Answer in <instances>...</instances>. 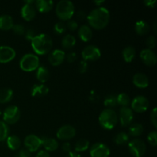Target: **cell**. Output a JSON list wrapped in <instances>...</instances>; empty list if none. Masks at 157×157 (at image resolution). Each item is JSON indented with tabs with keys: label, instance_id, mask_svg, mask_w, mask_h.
Segmentation results:
<instances>
[{
	"label": "cell",
	"instance_id": "obj_27",
	"mask_svg": "<svg viewBox=\"0 0 157 157\" xmlns=\"http://www.w3.org/2000/svg\"><path fill=\"white\" fill-rule=\"evenodd\" d=\"M13 90L9 87L0 89V104H7L13 98Z\"/></svg>",
	"mask_w": 157,
	"mask_h": 157
},
{
	"label": "cell",
	"instance_id": "obj_6",
	"mask_svg": "<svg viewBox=\"0 0 157 157\" xmlns=\"http://www.w3.org/2000/svg\"><path fill=\"white\" fill-rule=\"evenodd\" d=\"M21 117V112L17 106H8L2 113L3 121L8 125L15 124L19 121Z\"/></svg>",
	"mask_w": 157,
	"mask_h": 157
},
{
	"label": "cell",
	"instance_id": "obj_36",
	"mask_svg": "<svg viewBox=\"0 0 157 157\" xmlns=\"http://www.w3.org/2000/svg\"><path fill=\"white\" fill-rule=\"evenodd\" d=\"M53 30L55 33L57 34V35H62L67 30V26H66V24L64 21H58L54 25Z\"/></svg>",
	"mask_w": 157,
	"mask_h": 157
},
{
	"label": "cell",
	"instance_id": "obj_11",
	"mask_svg": "<svg viewBox=\"0 0 157 157\" xmlns=\"http://www.w3.org/2000/svg\"><path fill=\"white\" fill-rule=\"evenodd\" d=\"M134 117V113L129 107H121L119 111L118 120L120 121L121 125L124 127H127L132 124Z\"/></svg>",
	"mask_w": 157,
	"mask_h": 157
},
{
	"label": "cell",
	"instance_id": "obj_35",
	"mask_svg": "<svg viewBox=\"0 0 157 157\" xmlns=\"http://www.w3.org/2000/svg\"><path fill=\"white\" fill-rule=\"evenodd\" d=\"M104 104L107 108L112 109L117 106V101L116 94H109L104 98Z\"/></svg>",
	"mask_w": 157,
	"mask_h": 157
},
{
	"label": "cell",
	"instance_id": "obj_32",
	"mask_svg": "<svg viewBox=\"0 0 157 157\" xmlns=\"http://www.w3.org/2000/svg\"><path fill=\"white\" fill-rule=\"evenodd\" d=\"M90 147V142L87 139H80L76 142L75 145V152L81 153L88 150Z\"/></svg>",
	"mask_w": 157,
	"mask_h": 157
},
{
	"label": "cell",
	"instance_id": "obj_45",
	"mask_svg": "<svg viewBox=\"0 0 157 157\" xmlns=\"http://www.w3.org/2000/svg\"><path fill=\"white\" fill-rule=\"evenodd\" d=\"M100 100V97L96 92L91 91L90 94V97H89V101H91L92 103H98Z\"/></svg>",
	"mask_w": 157,
	"mask_h": 157
},
{
	"label": "cell",
	"instance_id": "obj_38",
	"mask_svg": "<svg viewBox=\"0 0 157 157\" xmlns=\"http://www.w3.org/2000/svg\"><path fill=\"white\" fill-rule=\"evenodd\" d=\"M146 45L147 46V48L153 50L156 45V38L154 35L148 37L146 40Z\"/></svg>",
	"mask_w": 157,
	"mask_h": 157
},
{
	"label": "cell",
	"instance_id": "obj_49",
	"mask_svg": "<svg viewBox=\"0 0 157 157\" xmlns=\"http://www.w3.org/2000/svg\"><path fill=\"white\" fill-rule=\"evenodd\" d=\"M144 5L149 8H154L156 4V0H145L144 2Z\"/></svg>",
	"mask_w": 157,
	"mask_h": 157
},
{
	"label": "cell",
	"instance_id": "obj_37",
	"mask_svg": "<svg viewBox=\"0 0 157 157\" xmlns=\"http://www.w3.org/2000/svg\"><path fill=\"white\" fill-rule=\"evenodd\" d=\"M147 141L149 144L153 147H156L157 145V132L156 130H153L149 133L147 135Z\"/></svg>",
	"mask_w": 157,
	"mask_h": 157
},
{
	"label": "cell",
	"instance_id": "obj_29",
	"mask_svg": "<svg viewBox=\"0 0 157 157\" xmlns=\"http://www.w3.org/2000/svg\"><path fill=\"white\" fill-rule=\"evenodd\" d=\"M75 44H76V38L74 35H70V34L64 35L61 40V46L63 48L66 50L71 49L72 48L75 47Z\"/></svg>",
	"mask_w": 157,
	"mask_h": 157
},
{
	"label": "cell",
	"instance_id": "obj_8",
	"mask_svg": "<svg viewBox=\"0 0 157 157\" xmlns=\"http://www.w3.org/2000/svg\"><path fill=\"white\" fill-rule=\"evenodd\" d=\"M130 108L133 112L136 113H144L149 109L150 102L145 96L138 95L135 97L130 102Z\"/></svg>",
	"mask_w": 157,
	"mask_h": 157
},
{
	"label": "cell",
	"instance_id": "obj_31",
	"mask_svg": "<svg viewBox=\"0 0 157 157\" xmlns=\"http://www.w3.org/2000/svg\"><path fill=\"white\" fill-rule=\"evenodd\" d=\"M113 140L117 145H125V144H128L129 141H130V136L126 132H120L114 136Z\"/></svg>",
	"mask_w": 157,
	"mask_h": 157
},
{
	"label": "cell",
	"instance_id": "obj_22",
	"mask_svg": "<svg viewBox=\"0 0 157 157\" xmlns=\"http://www.w3.org/2000/svg\"><path fill=\"white\" fill-rule=\"evenodd\" d=\"M49 92V88L45 85L44 84H35L32 86V89H31V94L32 97H37V98H40V97H44L48 94Z\"/></svg>",
	"mask_w": 157,
	"mask_h": 157
},
{
	"label": "cell",
	"instance_id": "obj_9",
	"mask_svg": "<svg viewBox=\"0 0 157 157\" xmlns=\"http://www.w3.org/2000/svg\"><path fill=\"white\" fill-rule=\"evenodd\" d=\"M81 57L85 61H95L101 57V52L96 45L90 44L83 49Z\"/></svg>",
	"mask_w": 157,
	"mask_h": 157
},
{
	"label": "cell",
	"instance_id": "obj_14",
	"mask_svg": "<svg viewBox=\"0 0 157 157\" xmlns=\"http://www.w3.org/2000/svg\"><path fill=\"white\" fill-rule=\"evenodd\" d=\"M16 56V52L13 48L7 45L0 46V63L6 64L12 61Z\"/></svg>",
	"mask_w": 157,
	"mask_h": 157
},
{
	"label": "cell",
	"instance_id": "obj_51",
	"mask_svg": "<svg viewBox=\"0 0 157 157\" xmlns=\"http://www.w3.org/2000/svg\"><path fill=\"white\" fill-rule=\"evenodd\" d=\"M65 157H81V156L79 154V153H76V152L71 151L70 153H68L67 155H66Z\"/></svg>",
	"mask_w": 157,
	"mask_h": 157
},
{
	"label": "cell",
	"instance_id": "obj_48",
	"mask_svg": "<svg viewBox=\"0 0 157 157\" xmlns=\"http://www.w3.org/2000/svg\"><path fill=\"white\" fill-rule=\"evenodd\" d=\"M87 15H86L85 12H84V11H81V10L78 11L76 14V18H78V20H81V21L85 19V18H87Z\"/></svg>",
	"mask_w": 157,
	"mask_h": 157
},
{
	"label": "cell",
	"instance_id": "obj_54",
	"mask_svg": "<svg viewBox=\"0 0 157 157\" xmlns=\"http://www.w3.org/2000/svg\"><path fill=\"white\" fill-rule=\"evenodd\" d=\"M2 114V111H1V110H0V116H1V115Z\"/></svg>",
	"mask_w": 157,
	"mask_h": 157
},
{
	"label": "cell",
	"instance_id": "obj_52",
	"mask_svg": "<svg viewBox=\"0 0 157 157\" xmlns=\"http://www.w3.org/2000/svg\"><path fill=\"white\" fill-rule=\"evenodd\" d=\"M94 3L97 6H98V7H101V6H102L103 3H104V0H100V1H97L96 0V1L94 2Z\"/></svg>",
	"mask_w": 157,
	"mask_h": 157
},
{
	"label": "cell",
	"instance_id": "obj_3",
	"mask_svg": "<svg viewBox=\"0 0 157 157\" xmlns=\"http://www.w3.org/2000/svg\"><path fill=\"white\" fill-rule=\"evenodd\" d=\"M75 7L74 3L69 0L59 1L55 7L56 15L62 21H69L75 15Z\"/></svg>",
	"mask_w": 157,
	"mask_h": 157
},
{
	"label": "cell",
	"instance_id": "obj_30",
	"mask_svg": "<svg viewBox=\"0 0 157 157\" xmlns=\"http://www.w3.org/2000/svg\"><path fill=\"white\" fill-rule=\"evenodd\" d=\"M144 132V127L141 124L139 123H135L131 124L129 127V136H131L133 137H138L140 136Z\"/></svg>",
	"mask_w": 157,
	"mask_h": 157
},
{
	"label": "cell",
	"instance_id": "obj_42",
	"mask_svg": "<svg viewBox=\"0 0 157 157\" xmlns=\"http://www.w3.org/2000/svg\"><path fill=\"white\" fill-rule=\"evenodd\" d=\"M150 121H151L152 124L154 127V128L157 127V109L156 107L152 110L151 113H150Z\"/></svg>",
	"mask_w": 157,
	"mask_h": 157
},
{
	"label": "cell",
	"instance_id": "obj_17",
	"mask_svg": "<svg viewBox=\"0 0 157 157\" xmlns=\"http://www.w3.org/2000/svg\"><path fill=\"white\" fill-rule=\"evenodd\" d=\"M36 9L34 4H27L25 3L21 9V15L24 20L30 21L33 20L36 16Z\"/></svg>",
	"mask_w": 157,
	"mask_h": 157
},
{
	"label": "cell",
	"instance_id": "obj_5",
	"mask_svg": "<svg viewBox=\"0 0 157 157\" xmlns=\"http://www.w3.org/2000/svg\"><path fill=\"white\" fill-rule=\"evenodd\" d=\"M40 66V60L35 54L28 53L23 55L19 61V67L22 71L31 72L36 71Z\"/></svg>",
	"mask_w": 157,
	"mask_h": 157
},
{
	"label": "cell",
	"instance_id": "obj_19",
	"mask_svg": "<svg viewBox=\"0 0 157 157\" xmlns=\"http://www.w3.org/2000/svg\"><path fill=\"white\" fill-rule=\"evenodd\" d=\"M35 7L41 13H47L49 12L54 6V2L52 0H37L35 1Z\"/></svg>",
	"mask_w": 157,
	"mask_h": 157
},
{
	"label": "cell",
	"instance_id": "obj_24",
	"mask_svg": "<svg viewBox=\"0 0 157 157\" xmlns=\"http://www.w3.org/2000/svg\"><path fill=\"white\" fill-rule=\"evenodd\" d=\"M49 76V71L45 66L40 65L36 70V78L41 84H44L46 81H48Z\"/></svg>",
	"mask_w": 157,
	"mask_h": 157
},
{
	"label": "cell",
	"instance_id": "obj_26",
	"mask_svg": "<svg viewBox=\"0 0 157 157\" xmlns=\"http://www.w3.org/2000/svg\"><path fill=\"white\" fill-rule=\"evenodd\" d=\"M150 26L144 20H139L135 24V31L139 35H145L149 32Z\"/></svg>",
	"mask_w": 157,
	"mask_h": 157
},
{
	"label": "cell",
	"instance_id": "obj_23",
	"mask_svg": "<svg viewBox=\"0 0 157 157\" xmlns=\"http://www.w3.org/2000/svg\"><path fill=\"white\" fill-rule=\"evenodd\" d=\"M14 21L12 16L9 15H0V29L2 31H9L12 29L14 26Z\"/></svg>",
	"mask_w": 157,
	"mask_h": 157
},
{
	"label": "cell",
	"instance_id": "obj_33",
	"mask_svg": "<svg viewBox=\"0 0 157 157\" xmlns=\"http://www.w3.org/2000/svg\"><path fill=\"white\" fill-rule=\"evenodd\" d=\"M117 105H121V107H129L131 102L129 95L125 93H121L117 95Z\"/></svg>",
	"mask_w": 157,
	"mask_h": 157
},
{
	"label": "cell",
	"instance_id": "obj_53",
	"mask_svg": "<svg viewBox=\"0 0 157 157\" xmlns=\"http://www.w3.org/2000/svg\"><path fill=\"white\" fill-rule=\"evenodd\" d=\"M153 26H154V32L155 33H156V22H154Z\"/></svg>",
	"mask_w": 157,
	"mask_h": 157
},
{
	"label": "cell",
	"instance_id": "obj_10",
	"mask_svg": "<svg viewBox=\"0 0 157 157\" xmlns=\"http://www.w3.org/2000/svg\"><path fill=\"white\" fill-rule=\"evenodd\" d=\"M24 146L30 153H35L41 147V139L37 135L29 134L25 138Z\"/></svg>",
	"mask_w": 157,
	"mask_h": 157
},
{
	"label": "cell",
	"instance_id": "obj_20",
	"mask_svg": "<svg viewBox=\"0 0 157 157\" xmlns=\"http://www.w3.org/2000/svg\"><path fill=\"white\" fill-rule=\"evenodd\" d=\"M41 146H43L44 148V150L47 152H53L58 150L59 147V144L58 140L52 137H44L41 138Z\"/></svg>",
	"mask_w": 157,
	"mask_h": 157
},
{
	"label": "cell",
	"instance_id": "obj_25",
	"mask_svg": "<svg viewBox=\"0 0 157 157\" xmlns=\"http://www.w3.org/2000/svg\"><path fill=\"white\" fill-rule=\"evenodd\" d=\"M6 144H7V147L11 150H18L21 147V140L16 135H11V136H8L6 139Z\"/></svg>",
	"mask_w": 157,
	"mask_h": 157
},
{
	"label": "cell",
	"instance_id": "obj_7",
	"mask_svg": "<svg viewBox=\"0 0 157 157\" xmlns=\"http://www.w3.org/2000/svg\"><path fill=\"white\" fill-rule=\"evenodd\" d=\"M128 149L132 156L134 157H142L147 151V145L143 140L134 138L129 141Z\"/></svg>",
	"mask_w": 157,
	"mask_h": 157
},
{
	"label": "cell",
	"instance_id": "obj_39",
	"mask_svg": "<svg viewBox=\"0 0 157 157\" xmlns=\"http://www.w3.org/2000/svg\"><path fill=\"white\" fill-rule=\"evenodd\" d=\"M12 30L15 34L18 35H25V28L23 25L21 24H15L14 25L13 28H12Z\"/></svg>",
	"mask_w": 157,
	"mask_h": 157
},
{
	"label": "cell",
	"instance_id": "obj_13",
	"mask_svg": "<svg viewBox=\"0 0 157 157\" xmlns=\"http://www.w3.org/2000/svg\"><path fill=\"white\" fill-rule=\"evenodd\" d=\"M76 135V129L71 125H64L60 127L56 133V136L61 140H69Z\"/></svg>",
	"mask_w": 157,
	"mask_h": 157
},
{
	"label": "cell",
	"instance_id": "obj_40",
	"mask_svg": "<svg viewBox=\"0 0 157 157\" xmlns=\"http://www.w3.org/2000/svg\"><path fill=\"white\" fill-rule=\"evenodd\" d=\"M37 35L36 32L35 31V29H29L27 30H25V39L27 41H32L34 38Z\"/></svg>",
	"mask_w": 157,
	"mask_h": 157
},
{
	"label": "cell",
	"instance_id": "obj_12",
	"mask_svg": "<svg viewBox=\"0 0 157 157\" xmlns=\"http://www.w3.org/2000/svg\"><path fill=\"white\" fill-rule=\"evenodd\" d=\"M110 154V148L103 143L94 144L90 148V155L91 157H109Z\"/></svg>",
	"mask_w": 157,
	"mask_h": 157
},
{
	"label": "cell",
	"instance_id": "obj_2",
	"mask_svg": "<svg viewBox=\"0 0 157 157\" xmlns=\"http://www.w3.org/2000/svg\"><path fill=\"white\" fill-rule=\"evenodd\" d=\"M32 48L35 53L38 55L48 54L53 47V40L47 34L37 35L31 41Z\"/></svg>",
	"mask_w": 157,
	"mask_h": 157
},
{
	"label": "cell",
	"instance_id": "obj_41",
	"mask_svg": "<svg viewBox=\"0 0 157 157\" xmlns=\"http://www.w3.org/2000/svg\"><path fill=\"white\" fill-rule=\"evenodd\" d=\"M66 26H67V29H68L69 30L74 32V31H75L78 29V23L76 20L70 19L69 21H67V24H66Z\"/></svg>",
	"mask_w": 157,
	"mask_h": 157
},
{
	"label": "cell",
	"instance_id": "obj_1",
	"mask_svg": "<svg viewBox=\"0 0 157 157\" xmlns=\"http://www.w3.org/2000/svg\"><path fill=\"white\" fill-rule=\"evenodd\" d=\"M110 15L108 9L105 7H97L90 11L87 15V20L90 28L101 30L104 29L110 21Z\"/></svg>",
	"mask_w": 157,
	"mask_h": 157
},
{
	"label": "cell",
	"instance_id": "obj_47",
	"mask_svg": "<svg viewBox=\"0 0 157 157\" xmlns=\"http://www.w3.org/2000/svg\"><path fill=\"white\" fill-rule=\"evenodd\" d=\"M61 149L65 153H70L71 151V145L69 142H64V144H62V147H61Z\"/></svg>",
	"mask_w": 157,
	"mask_h": 157
},
{
	"label": "cell",
	"instance_id": "obj_34",
	"mask_svg": "<svg viewBox=\"0 0 157 157\" xmlns=\"http://www.w3.org/2000/svg\"><path fill=\"white\" fill-rule=\"evenodd\" d=\"M10 130L8 124L3 121H0V142L6 140L9 136Z\"/></svg>",
	"mask_w": 157,
	"mask_h": 157
},
{
	"label": "cell",
	"instance_id": "obj_50",
	"mask_svg": "<svg viewBox=\"0 0 157 157\" xmlns=\"http://www.w3.org/2000/svg\"><path fill=\"white\" fill-rule=\"evenodd\" d=\"M35 157H51V156L48 152L43 150H40V151H38Z\"/></svg>",
	"mask_w": 157,
	"mask_h": 157
},
{
	"label": "cell",
	"instance_id": "obj_46",
	"mask_svg": "<svg viewBox=\"0 0 157 157\" xmlns=\"http://www.w3.org/2000/svg\"><path fill=\"white\" fill-rule=\"evenodd\" d=\"M16 157H32V154L26 149H22L17 153Z\"/></svg>",
	"mask_w": 157,
	"mask_h": 157
},
{
	"label": "cell",
	"instance_id": "obj_43",
	"mask_svg": "<svg viewBox=\"0 0 157 157\" xmlns=\"http://www.w3.org/2000/svg\"><path fill=\"white\" fill-rule=\"evenodd\" d=\"M65 58H66V60L67 61V62L73 63V62H75L77 59H78V55H77L76 52H71L66 55Z\"/></svg>",
	"mask_w": 157,
	"mask_h": 157
},
{
	"label": "cell",
	"instance_id": "obj_18",
	"mask_svg": "<svg viewBox=\"0 0 157 157\" xmlns=\"http://www.w3.org/2000/svg\"><path fill=\"white\" fill-rule=\"evenodd\" d=\"M133 83L136 87L140 89L147 88L149 86V78L145 74L136 73L133 77Z\"/></svg>",
	"mask_w": 157,
	"mask_h": 157
},
{
	"label": "cell",
	"instance_id": "obj_21",
	"mask_svg": "<svg viewBox=\"0 0 157 157\" xmlns=\"http://www.w3.org/2000/svg\"><path fill=\"white\" fill-rule=\"evenodd\" d=\"M78 35L81 41H84V42H87V41H89L92 38L93 32H92L91 28L89 25H82L78 29Z\"/></svg>",
	"mask_w": 157,
	"mask_h": 157
},
{
	"label": "cell",
	"instance_id": "obj_15",
	"mask_svg": "<svg viewBox=\"0 0 157 157\" xmlns=\"http://www.w3.org/2000/svg\"><path fill=\"white\" fill-rule=\"evenodd\" d=\"M140 57L141 61L146 65L150 66V67L156 65L157 62V57L156 53L151 49H143L140 53Z\"/></svg>",
	"mask_w": 157,
	"mask_h": 157
},
{
	"label": "cell",
	"instance_id": "obj_44",
	"mask_svg": "<svg viewBox=\"0 0 157 157\" xmlns=\"http://www.w3.org/2000/svg\"><path fill=\"white\" fill-rule=\"evenodd\" d=\"M87 67H88V65H87V62L85 61H81L79 64V67H78V71H79L80 73L84 74L87 71Z\"/></svg>",
	"mask_w": 157,
	"mask_h": 157
},
{
	"label": "cell",
	"instance_id": "obj_16",
	"mask_svg": "<svg viewBox=\"0 0 157 157\" xmlns=\"http://www.w3.org/2000/svg\"><path fill=\"white\" fill-rule=\"evenodd\" d=\"M65 57L66 55L64 51L61 49H55L51 51L48 57V60L52 66H58L64 62Z\"/></svg>",
	"mask_w": 157,
	"mask_h": 157
},
{
	"label": "cell",
	"instance_id": "obj_28",
	"mask_svg": "<svg viewBox=\"0 0 157 157\" xmlns=\"http://www.w3.org/2000/svg\"><path fill=\"white\" fill-rule=\"evenodd\" d=\"M122 56L127 63L132 62L136 57V49L133 46H127L123 50Z\"/></svg>",
	"mask_w": 157,
	"mask_h": 157
},
{
	"label": "cell",
	"instance_id": "obj_4",
	"mask_svg": "<svg viewBox=\"0 0 157 157\" xmlns=\"http://www.w3.org/2000/svg\"><path fill=\"white\" fill-rule=\"evenodd\" d=\"M99 124L104 130H110L118 123V115L113 109L106 108L99 115Z\"/></svg>",
	"mask_w": 157,
	"mask_h": 157
}]
</instances>
